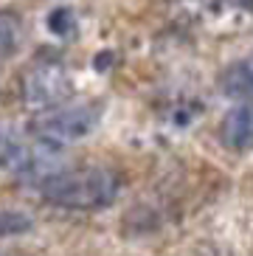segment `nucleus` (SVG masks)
<instances>
[{"label": "nucleus", "instance_id": "1", "mask_svg": "<svg viewBox=\"0 0 253 256\" xmlns=\"http://www.w3.org/2000/svg\"><path fill=\"white\" fill-rule=\"evenodd\" d=\"M121 174L110 166H76L56 169L40 178V194L45 203L70 211H96L118 197Z\"/></svg>", "mask_w": 253, "mask_h": 256}, {"label": "nucleus", "instance_id": "2", "mask_svg": "<svg viewBox=\"0 0 253 256\" xmlns=\"http://www.w3.org/2000/svg\"><path fill=\"white\" fill-rule=\"evenodd\" d=\"M104 107L102 102H74L65 107H51L34 121V136L42 144H74L82 141L98 127Z\"/></svg>", "mask_w": 253, "mask_h": 256}, {"label": "nucleus", "instance_id": "3", "mask_svg": "<svg viewBox=\"0 0 253 256\" xmlns=\"http://www.w3.org/2000/svg\"><path fill=\"white\" fill-rule=\"evenodd\" d=\"M68 90H70L68 70L54 60H40L37 65H31V70L22 79V96L31 104L54 107L68 96Z\"/></svg>", "mask_w": 253, "mask_h": 256}, {"label": "nucleus", "instance_id": "4", "mask_svg": "<svg viewBox=\"0 0 253 256\" xmlns=\"http://www.w3.org/2000/svg\"><path fill=\"white\" fill-rule=\"evenodd\" d=\"M220 141L234 152L253 150V98L228 110L220 124Z\"/></svg>", "mask_w": 253, "mask_h": 256}, {"label": "nucleus", "instance_id": "5", "mask_svg": "<svg viewBox=\"0 0 253 256\" xmlns=\"http://www.w3.org/2000/svg\"><path fill=\"white\" fill-rule=\"evenodd\" d=\"M216 88L228 98H242V102L253 98V54L225 65L216 76Z\"/></svg>", "mask_w": 253, "mask_h": 256}, {"label": "nucleus", "instance_id": "6", "mask_svg": "<svg viewBox=\"0 0 253 256\" xmlns=\"http://www.w3.org/2000/svg\"><path fill=\"white\" fill-rule=\"evenodd\" d=\"M22 34V20L12 8H0V60H6L17 51Z\"/></svg>", "mask_w": 253, "mask_h": 256}, {"label": "nucleus", "instance_id": "7", "mask_svg": "<svg viewBox=\"0 0 253 256\" xmlns=\"http://www.w3.org/2000/svg\"><path fill=\"white\" fill-rule=\"evenodd\" d=\"M31 217L22 211H0V236H12V234H26L31 231Z\"/></svg>", "mask_w": 253, "mask_h": 256}, {"label": "nucleus", "instance_id": "8", "mask_svg": "<svg viewBox=\"0 0 253 256\" xmlns=\"http://www.w3.org/2000/svg\"><path fill=\"white\" fill-rule=\"evenodd\" d=\"M231 6H239V8H253V0H225Z\"/></svg>", "mask_w": 253, "mask_h": 256}, {"label": "nucleus", "instance_id": "9", "mask_svg": "<svg viewBox=\"0 0 253 256\" xmlns=\"http://www.w3.org/2000/svg\"><path fill=\"white\" fill-rule=\"evenodd\" d=\"M0 256H8V254H0Z\"/></svg>", "mask_w": 253, "mask_h": 256}]
</instances>
